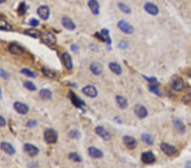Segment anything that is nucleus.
I'll use <instances>...</instances> for the list:
<instances>
[{"label": "nucleus", "instance_id": "1", "mask_svg": "<svg viewBox=\"0 0 191 168\" xmlns=\"http://www.w3.org/2000/svg\"><path fill=\"white\" fill-rule=\"evenodd\" d=\"M41 40L44 44L48 46H54L56 43V37L49 31H44L41 34Z\"/></svg>", "mask_w": 191, "mask_h": 168}, {"label": "nucleus", "instance_id": "2", "mask_svg": "<svg viewBox=\"0 0 191 168\" xmlns=\"http://www.w3.org/2000/svg\"><path fill=\"white\" fill-rule=\"evenodd\" d=\"M43 137H44L45 142L49 144L55 143L58 140V134H57L56 131L54 129H51V128L46 129L44 131Z\"/></svg>", "mask_w": 191, "mask_h": 168}, {"label": "nucleus", "instance_id": "3", "mask_svg": "<svg viewBox=\"0 0 191 168\" xmlns=\"http://www.w3.org/2000/svg\"><path fill=\"white\" fill-rule=\"evenodd\" d=\"M117 27L125 34H132L134 31V27L130 23H128L127 21H124V20H122L117 23Z\"/></svg>", "mask_w": 191, "mask_h": 168}, {"label": "nucleus", "instance_id": "4", "mask_svg": "<svg viewBox=\"0 0 191 168\" xmlns=\"http://www.w3.org/2000/svg\"><path fill=\"white\" fill-rule=\"evenodd\" d=\"M156 155L152 151H146V152H143L141 155V161L143 163L146 164V165H150L152 164L156 161Z\"/></svg>", "mask_w": 191, "mask_h": 168}, {"label": "nucleus", "instance_id": "5", "mask_svg": "<svg viewBox=\"0 0 191 168\" xmlns=\"http://www.w3.org/2000/svg\"><path fill=\"white\" fill-rule=\"evenodd\" d=\"M94 36L97 38H99L100 41H102L104 43H106L108 45L111 44V39H110V37L109 35V31L107 29H102L100 31L96 32L94 34Z\"/></svg>", "mask_w": 191, "mask_h": 168}, {"label": "nucleus", "instance_id": "6", "mask_svg": "<svg viewBox=\"0 0 191 168\" xmlns=\"http://www.w3.org/2000/svg\"><path fill=\"white\" fill-rule=\"evenodd\" d=\"M69 97H70V99H71V103L76 106V107H77V108H79V109H81L82 111H84V106H85V102L81 99L77 94H75L72 91H71L70 93H69Z\"/></svg>", "mask_w": 191, "mask_h": 168}, {"label": "nucleus", "instance_id": "7", "mask_svg": "<svg viewBox=\"0 0 191 168\" xmlns=\"http://www.w3.org/2000/svg\"><path fill=\"white\" fill-rule=\"evenodd\" d=\"M23 149H24V152L31 157H35L39 153L38 148L36 147L35 145L31 144V143H25L24 147H23Z\"/></svg>", "mask_w": 191, "mask_h": 168}, {"label": "nucleus", "instance_id": "8", "mask_svg": "<svg viewBox=\"0 0 191 168\" xmlns=\"http://www.w3.org/2000/svg\"><path fill=\"white\" fill-rule=\"evenodd\" d=\"M82 91L87 97H89L92 99L96 98L98 96V90L96 89V87L94 86H92V85L85 86L82 89Z\"/></svg>", "mask_w": 191, "mask_h": 168}, {"label": "nucleus", "instance_id": "9", "mask_svg": "<svg viewBox=\"0 0 191 168\" xmlns=\"http://www.w3.org/2000/svg\"><path fill=\"white\" fill-rule=\"evenodd\" d=\"M160 147H161L162 151L165 155H166L167 156H171L177 152V149L173 145H171V144L166 143H162Z\"/></svg>", "mask_w": 191, "mask_h": 168}, {"label": "nucleus", "instance_id": "10", "mask_svg": "<svg viewBox=\"0 0 191 168\" xmlns=\"http://www.w3.org/2000/svg\"><path fill=\"white\" fill-rule=\"evenodd\" d=\"M37 15H39V17L43 20V21H46L49 19V15H50V11H49V8L46 5H42V6H39L37 8Z\"/></svg>", "mask_w": 191, "mask_h": 168}, {"label": "nucleus", "instance_id": "11", "mask_svg": "<svg viewBox=\"0 0 191 168\" xmlns=\"http://www.w3.org/2000/svg\"><path fill=\"white\" fill-rule=\"evenodd\" d=\"M172 87L177 92H180L184 88V82L182 77H177L172 81Z\"/></svg>", "mask_w": 191, "mask_h": 168}, {"label": "nucleus", "instance_id": "12", "mask_svg": "<svg viewBox=\"0 0 191 168\" xmlns=\"http://www.w3.org/2000/svg\"><path fill=\"white\" fill-rule=\"evenodd\" d=\"M144 9L148 14L151 15H157L159 14V8L153 3H146L144 6Z\"/></svg>", "mask_w": 191, "mask_h": 168}, {"label": "nucleus", "instance_id": "13", "mask_svg": "<svg viewBox=\"0 0 191 168\" xmlns=\"http://www.w3.org/2000/svg\"><path fill=\"white\" fill-rule=\"evenodd\" d=\"M134 113L138 118L139 119H144L148 115V111L147 109L142 105H136L134 107Z\"/></svg>", "mask_w": 191, "mask_h": 168}, {"label": "nucleus", "instance_id": "14", "mask_svg": "<svg viewBox=\"0 0 191 168\" xmlns=\"http://www.w3.org/2000/svg\"><path fill=\"white\" fill-rule=\"evenodd\" d=\"M95 133L100 137V138H102L104 140H110V138H111V136H110V133L104 127H102V126H98V127H95Z\"/></svg>", "mask_w": 191, "mask_h": 168}, {"label": "nucleus", "instance_id": "15", "mask_svg": "<svg viewBox=\"0 0 191 168\" xmlns=\"http://www.w3.org/2000/svg\"><path fill=\"white\" fill-rule=\"evenodd\" d=\"M61 61L64 66L67 70H71L73 67V63H72V59L71 56L68 53H64L61 56Z\"/></svg>", "mask_w": 191, "mask_h": 168}, {"label": "nucleus", "instance_id": "16", "mask_svg": "<svg viewBox=\"0 0 191 168\" xmlns=\"http://www.w3.org/2000/svg\"><path fill=\"white\" fill-rule=\"evenodd\" d=\"M87 152H88L89 156H91L93 159H100L104 156L103 152L100 149H97L93 146L89 147L87 149Z\"/></svg>", "mask_w": 191, "mask_h": 168}, {"label": "nucleus", "instance_id": "17", "mask_svg": "<svg viewBox=\"0 0 191 168\" xmlns=\"http://www.w3.org/2000/svg\"><path fill=\"white\" fill-rule=\"evenodd\" d=\"M0 149H1L3 152H5L6 154H8V155H12L15 154V148H14L13 145H12L11 143H7V142H3V143H0Z\"/></svg>", "mask_w": 191, "mask_h": 168}, {"label": "nucleus", "instance_id": "18", "mask_svg": "<svg viewBox=\"0 0 191 168\" xmlns=\"http://www.w3.org/2000/svg\"><path fill=\"white\" fill-rule=\"evenodd\" d=\"M14 108L21 115H26L29 111V107L26 104L21 103V102H15L14 104Z\"/></svg>", "mask_w": 191, "mask_h": 168}, {"label": "nucleus", "instance_id": "19", "mask_svg": "<svg viewBox=\"0 0 191 168\" xmlns=\"http://www.w3.org/2000/svg\"><path fill=\"white\" fill-rule=\"evenodd\" d=\"M122 140L128 149H133L137 146V140L132 136H124Z\"/></svg>", "mask_w": 191, "mask_h": 168}, {"label": "nucleus", "instance_id": "20", "mask_svg": "<svg viewBox=\"0 0 191 168\" xmlns=\"http://www.w3.org/2000/svg\"><path fill=\"white\" fill-rule=\"evenodd\" d=\"M9 51L15 55H21L24 52V49L17 43H10L9 45Z\"/></svg>", "mask_w": 191, "mask_h": 168}, {"label": "nucleus", "instance_id": "21", "mask_svg": "<svg viewBox=\"0 0 191 168\" xmlns=\"http://www.w3.org/2000/svg\"><path fill=\"white\" fill-rule=\"evenodd\" d=\"M61 24L68 31H74L76 29V25L69 17H63L61 20Z\"/></svg>", "mask_w": 191, "mask_h": 168}, {"label": "nucleus", "instance_id": "22", "mask_svg": "<svg viewBox=\"0 0 191 168\" xmlns=\"http://www.w3.org/2000/svg\"><path fill=\"white\" fill-rule=\"evenodd\" d=\"M90 71L93 75L99 76L103 72V65L99 62H93L90 65Z\"/></svg>", "mask_w": 191, "mask_h": 168}, {"label": "nucleus", "instance_id": "23", "mask_svg": "<svg viewBox=\"0 0 191 168\" xmlns=\"http://www.w3.org/2000/svg\"><path fill=\"white\" fill-rule=\"evenodd\" d=\"M88 7L91 10V12L93 14V15H99L100 14V3L97 0H89L88 3Z\"/></svg>", "mask_w": 191, "mask_h": 168}, {"label": "nucleus", "instance_id": "24", "mask_svg": "<svg viewBox=\"0 0 191 168\" xmlns=\"http://www.w3.org/2000/svg\"><path fill=\"white\" fill-rule=\"evenodd\" d=\"M116 104H117L118 107L120 109H122V110H124V109H126L128 106V99L125 97H123V96L117 95L116 97Z\"/></svg>", "mask_w": 191, "mask_h": 168}, {"label": "nucleus", "instance_id": "25", "mask_svg": "<svg viewBox=\"0 0 191 168\" xmlns=\"http://www.w3.org/2000/svg\"><path fill=\"white\" fill-rule=\"evenodd\" d=\"M173 126L178 133L180 134H184L185 133V126L183 123V121L179 119H175L173 121Z\"/></svg>", "mask_w": 191, "mask_h": 168}, {"label": "nucleus", "instance_id": "26", "mask_svg": "<svg viewBox=\"0 0 191 168\" xmlns=\"http://www.w3.org/2000/svg\"><path fill=\"white\" fill-rule=\"evenodd\" d=\"M109 68L114 74H116V75L122 74V67L116 62H110L109 64Z\"/></svg>", "mask_w": 191, "mask_h": 168}, {"label": "nucleus", "instance_id": "27", "mask_svg": "<svg viewBox=\"0 0 191 168\" xmlns=\"http://www.w3.org/2000/svg\"><path fill=\"white\" fill-rule=\"evenodd\" d=\"M39 97L43 100H48L52 98V92L49 89L43 88L39 92Z\"/></svg>", "mask_w": 191, "mask_h": 168}, {"label": "nucleus", "instance_id": "28", "mask_svg": "<svg viewBox=\"0 0 191 168\" xmlns=\"http://www.w3.org/2000/svg\"><path fill=\"white\" fill-rule=\"evenodd\" d=\"M141 139L143 142L147 143L148 145H153L154 144V139L149 133H142Z\"/></svg>", "mask_w": 191, "mask_h": 168}, {"label": "nucleus", "instance_id": "29", "mask_svg": "<svg viewBox=\"0 0 191 168\" xmlns=\"http://www.w3.org/2000/svg\"><path fill=\"white\" fill-rule=\"evenodd\" d=\"M68 158H69L71 161H74V162H82V157H81L77 153H75V152H71V153H69Z\"/></svg>", "mask_w": 191, "mask_h": 168}, {"label": "nucleus", "instance_id": "30", "mask_svg": "<svg viewBox=\"0 0 191 168\" xmlns=\"http://www.w3.org/2000/svg\"><path fill=\"white\" fill-rule=\"evenodd\" d=\"M11 29H12L11 26L7 21H5L4 20L0 19V30L9 31H11Z\"/></svg>", "mask_w": 191, "mask_h": 168}, {"label": "nucleus", "instance_id": "31", "mask_svg": "<svg viewBox=\"0 0 191 168\" xmlns=\"http://www.w3.org/2000/svg\"><path fill=\"white\" fill-rule=\"evenodd\" d=\"M25 34L33 37V38H37L39 37V31L34 29H28L25 31Z\"/></svg>", "mask_w": 191, "mask_h": 168}, {"label": "nucleus", "instance_id": "32", "mask_svg": "<svg viewBox=\"0 0 191 168\" xmlns=\"http://www.w3.org/2000/svg\"><path fill=\"white\" fill-rule=\"evenodd\" d=\"M17 10H18V14H19L20 15H25L26 12H27V6L26 3H24V2L21 3Z\"/></svg>", "mask_w": 191, "mask_h": 168}, {"label": "nucleus", "instance_id": "33", "mask_svg": "<svg viewBox=\"0 0 191 168\" xmlns=\"http://www.w3.org/2000/svg\"><path fill=\"white\" fill-rule=\"evenodd\" d=\"M80 133L77 131V130H71L69 133H68V137L72 139H80Z\"/></svg>", "mask_w": 191, "mask_h": 168}, {"label": "nucleus", "instance_id": "34", "mask_svg": "<svg viewBox=\"0 0 191 168\" xmlns=\"http://www.w3.org/2000/svg\"><path fill=\"white\" fill-rule=\"evenodd\" d=\"M118 7L119 9L125 14H130L131 13V9L125 3H118Z\"/></svg>", "mask_w": 191, "mask_h": 168}, {"label": "nucleus", "instance_id": "35", "mask_svg": "<svg viewBox=\"0 0 191 168\" xmlns=\"http://www.w3.org/2000/svg\"><path fill=\"white\" fill-rule=\"evenodd\" d=\"M21 72L23 75H25V76L28 77H37V74H36L35 72L31 71V70L27 69V68L22 69V70L21 71Z\"/></svg>", "mask_w": 191, "mask_h": 168}, {"label": "nucleus", "instance_id": "36", "mask_svg": "<svg viewBox=\"0 0 191 168\" xmlns=\"http://www.w3.org/2000/svg\"><path fill=\"white\" fill-rule=\"evenodd\" d=\"M149 90H150L151 93H155V94H156V95H158V96H162L161 91L159 90V87H158L157 85H150Z\"/></svg>", "mask_w": 191, "mask_h": 168}, {"label": "nucleus", "instance_id": "37", "mask_svg": "<svg viewBox=\"0 0 191 168\" xmlns=\"http://www.w3.org/2000/svg\"><path fill=\"white\" fill-rule=\"evenodd\" d=\"M24 87L29 90V91H36V89H37V87L35 86V84L33 83H31V82H30V81H26V82H24Z\"/></svg>", "mask_w": 191, "mask_h": 168}, {"label": "nucleus", "instance_id": "38", "mask_svg": "<svg viewBox=\"0 0 191 168\" xmlns=\"http://www.w3.org/2000/svg\"><path fill=\"white\" fill-rule=\"evenodd\" d=\"M43 73L49 78H54L55 77V72L49 70V69H47V68H43Z\"/></svg>", "mask_w": 191, "mask_h": 168}, {"label": "nucleus", "instance_id": "39", "mask_svg": "<svg viewBox=\"0 0 191 168\" xmlns=\"http://www.w3.org/2000/svg\"><path fill=\"white\" fill-rule=\"evenodd\" d=\"M37 125V121L36 120H34V119H31V120H29L27 121V127H30V128L35 127Z\"/></svg>", "mask_w": 191, "mask_h": 168}, {"label": "nucleus", "instance_id": "40", "mask_svg": "<svg viewBox=\"0 0 191 168\" xmlns=\"http://www.w3.org/2000/svg\"><path fill=\"white\" fill-rule=\"evenodd\" d=\"M0 77H3V79L7 80L9 77V75L8 74V72H6L3 69H0Z\"/></svg>", "mask_w": 191, "mask_h": 168}, {"label": "nucleus", "instance_id": "41", "mask_svg": "<svg viewBox=\"0 0 191 168\" xmlns=\"http://www.w3.org/2000/svg\"><path fill=\"white\" fill-rule=\"evenodd\" d=\"M118 47L122 49H128V43L126 42V41H121L119 43H118Z\"/></svg>", "mask_w": 191, "mask_h": 168}, {"label": "nucleus", "instance_id": "42", "mask_svg": "<svg viewBox=\"0 0 191 168\" xmlns=\"http://www.w3.org/2000/svg\"><path fill=\"white\" fill-rule=\"evenodd\" d=\"M29 24H30L31 27H37V26L39 25V21H38L37 19L33 18V19H31V20L30 21Z\"/></svg>", "mask_w": 191, "mask_h": 168}, {"label": "nucleus", "instance_id": "43", "mask_svg": "<svg viewBox=\"0 0 191 168\" xmlns=\"http://www.w3.org/2000/svg\"><path fill=\"white\" fill-rule=\"evenodd\" d=\"M143 77L144 78H145L148 82H150V83H157V79L156 78V77H145V76H144L143 75Z\"/></svg>", "mask_w": 191, "mask_h": 168}, {"label": "nucleus", "instance_id": "44", "mask_svg": "<svg viewBox=\"0 0 191 168\" xmlns=\"http://www.w3.org/2000/svg\"><path fill=\"white\" fill-rule=\"evenodd\" d=\"M6 125V120L3 116L0 115V127H3Z\"/></svg>", "mask_w": 191, "mask_h": 168}, {"label": "nucleus", "instance_id": "45", "mask_svg": "<svg viewBox=\"0 0 191 168\" xmlns=\"http://www.w3.org/2000/svg\"><path fill=\"white\" fill-rule=\"evenodd\" d=\"M71 49V50L74 51V52H77V51H78V47H77V45H75V44H72Z\"/></svg>", "mask_w": 191, "mask_h": 168}, {"label": "nucleus", "instance_id": "46", "mask_svg": "<svg viewBox=\"0 0 191 168\" xmlns=\"http://www.w3.org/2000/svg\"><path fill=\"white\" fill-rule=\"evenodd\" d=\"M191 167V161H188L186 163V167Z\"/></svg>", "mask_w": 191, "mask_h": 168}, {"label": "nucleus", "instance_id": "47", "mask_svg": "<svg viewBox=\"0 0 191 168\" xmlns=\"http://www.w3.org/2000/svg\"><path fill=\"white\" fill-rule=\"evenodd\" d=\"M6 0H0V3H4Z\"/></svg>", "mask_w": 191, "mask_h": 168}, {"label": "nucleus", "instance_id": "48", "mask_svg": "<svg viewBox=\"0 0 191 168\" xmlns=\"http://www.w3.org/2000/svg\"><path fill=\"white\" fill-rule=\"evenodd\" d=\"M2 98V91H1V88H0V99Z\"/></svg>", "mask_w": 191, "mask_h": 168}]
</instances>
